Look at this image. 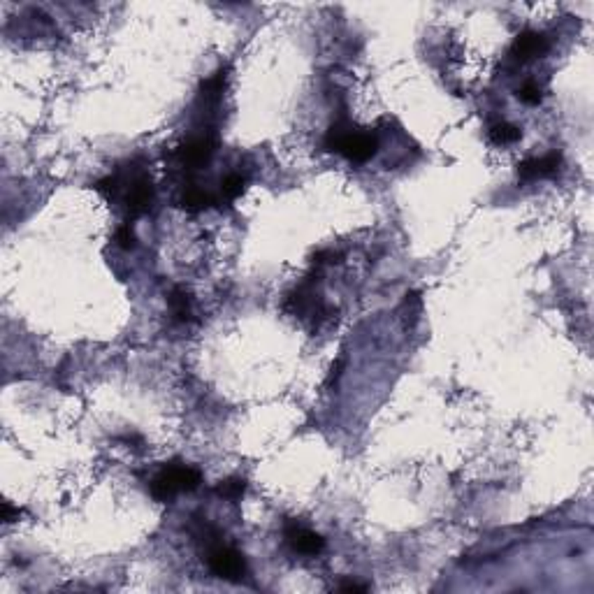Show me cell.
<instances>
[{
  "label": "cell",
  "instance_id": "1",
  "mask_svg": "<svg viewBox=\"0 0 594 594\" xmlns=\"http://www.w3.org/2000/svg\"><path fill=\"white\" fill-rule=\"evenodd\" d=\"M323 147L327 151H337V154L348 158L351 163H367L369 158L376 154L378 140H376V135L353 131L346 121H339V124H334L330 131H327Z\"/></svg>",
  "mask_w": 594,
  "mask_h": 594
},
{
  "label": "cell",
  "instance_id": "2",
  "mask_svg": "<svg viewBox=\"0 0 594 594\" xmlns=\"http://www.w3.org/2000/svg\"><path fill=\"white\" fill-rule=\"evenodd\" d=\"M202 476L200 471L186 464H170V467L161 469L151 481V494L158 501H170L177 497L179 492H190L200 485Z\"/></svg>",
  "mask_w": 594,
  "mask_h": 594
},
{
  "label": "cell",
  "instance_id": "3",
  "mask_svg": "<svg viewBox=\"0 0 594 594\" xmlns=\"http://www.w3.org/2000/svg\"><path fill=\"white\" fill-rule=\"evenodd\" d=\"M207 565L211 569V574H216L218 578H225V581H239V578L246 576V562H244V555L230 546H214L211 548Z\"/></svg>",
  "mask_w": 594,
  "mask_h": 594
},
{
  "label": "cell",
  "instance_id": "4",
  "mask_svg": "<svg viewBox=\"0 0 594 594\" xmlns=\"http://www.w3.org/2000/svg\"><path fill=\"white\" fill-rule=\"evenodd\" d=\"M216 151V140L211 135H197V137H190L186 144H181L179 147V158L184 165L190 167H200L204 163H209V158L214 156Z\"/></svg>",
  "mask_w": 594,
  "mask_h": 594
},
{
  "label": "cell",
  "instance_id": "5",
  "mask_svg": "<svg viewBox=\"0 0 594 594\" xmlns=\"http://www.w3.org/2000/svg\"><path fill=\"white\" fill-rule=\"evenodd\" d=\"M562 165V154L553 151L548 156L541 158H529V161H522L517 165V174H520L522 181H534V179H548L555 177Z\"/></svg>",
  "mask_w": 594,
  "mask_h": 594
},
{
  "label": "cell",
  "instance_id": "6",
  "mask_svg": "<svg viewBox=\"0 0 594 594\" xmlns=\"http://www.w3.org/2000/svg\"><path fill=\"white\" fill-rule=\"evenodd\" d=\"M548 47H550V44H548V40L541 33H536V30H524V33L515 37L513 47H511V56L515 60H520V63H524V60L543 56Z\"/></svg>",
  "mask_w": 594,
  "mask_h": 594
},
{
  "label": "cell",
  "instance_id": "7",
  "mask_svg": "<svg viewBox=\"0 0 594 594\" xmlns=\"http://www.w3.org/2000/svg\"><path fill=\"white\" fill-rule=\"evenodd\" d=\"M286 541L291 543V548L295 553H302V555H316L325 548V541H323L321 534L304 529L295 522H291L286 527Z\"/></svg>",
  "mask_w": 594,
  "mask_h": 594
},
{
  "label": "cell",
  "instance_id": "8",
  "mask_svg": "<svg viewBox=\"0 0 594 594\" xmlns=\"http://www.w3.org/2000/svg\"><path fill=\"white\" fill-rule=\"evenodd\" d=\"M151 202H154V186H151L149 177L140 174V177L133 179L131 188H128V195H126L128 211H131L133 216H140L151 207Z\"/></svg>",
  "mask_w": 594,
  "mask_h": 594
},
{
  "label": "cell",
  "instance_id": "9",
  "mask_svg": "<svg viewBox=\"0 0 594 594\" xmlns=\"http://www.w3.org/2000/svg\"><path fill=\"white\" fill-rule=\"evenodd\" d=\"M223 88H225V72L218 70L216 74H211L209 79L202 81L200 86V100L204 105H218L220 95H223Z\"/></svg>",
  "mask_w": 594,
  "mask_h": 594
},
{
  "label": "cell",
  "instance_id": "10",
  "mask_svg": "<svg viewBox=\"0 0 594 594\" xmlns=\"http://www.w3.org/2000/svg\"><path fill=\"white\" fill-rule=\"evenodd\" d=\"M209 204H216V197L204 193V190H200V188H188V190H184V195H181V207H186L188 211L207 209Z\"/></svg>",
  "mask_w": 594,
  "mask_h": 594
},
{
  "label": "cell",
  "instance_id": "11",
  "mask_svg": "<svg viewBox=\"0 0 594 594\" xmlns=\"http://www.w3.org/2000/svg\"><path fill=\"white\" fill-rule=\"evenodd\" d=\"M244 492H246V483L242 478H227V481H220L216 485V494L220 499L230 501V504H237L244 497Z\"/></svg>",
  "mask_w": 594,
  "mask_h": 594
},
{
  "label": "cell",
  "instance_id": "12",
  "mask_svg": "<svg viewBox=\"0 0 594 594\" xmlns=\"http://www.w3.org/2000/svg\"><path fill=\"white\" fill-rule=\"evenodd\" d=\"M244 188H246V179L239 177V174H230V177H225L223 184H220V197L216 200V204L237 200V197L244 193Z\"/></svg>",
  "mask_w": 594,
  "mask_h": 594
},
{
  "label": "cell",
  "instance_id": "13",
  "mask_svg": "<svg viewBox=\"0 0 594 594\" xmlns=\"http://www.w3.org/2000/svg\"><path fill=\"white\" fill-rule=\"evenodd\" d=\"M170 309L177 321H190V297L181 288H174L170 293Z\"/></svg>",
  "mask_w": 594,
  "mask_h": 594
},
{
  "label": "cell",
  "instance_id": "14",
  "mask_svg": "<svg viewBox=\"0 0 594 594\" xmlns=\"http://www.w3.org/2000/svg\"><path fill=\"white\" fill-rule=\"evenodd\" d=\"M520 137H522L520 128L513 126V124H504V121H501V124H494L490 128V140L494 144H513V142L520 140Z\"/></svg>",
  "mask_w": 594,
  "mask_h": 594
},
{
  "label": "cell",
  "instance_id": "15",
  "mask_svg": "<svg viewBox=\"0 0 594 594\" xmlns=\"http://www.w3.org/2000/svg\"><path fill=\"white\" fill-rule=\"evenodd\" d=\"M517 98L524 103V105H539L541 103V88L536 86L534 81H527V84H522L520 88H517Z\"/></svg>",
  "mask_w": 594,
  "mask_h": 594
},
{
  "label": "cell",
  "instance_id": "16",
  "mask_svg": "<svg viewBox=\"0 0 594 594\" xmlns=\"http://www.w3.org/2000/svg\"><path fill=\"white\" fill-rule=\"evenodd\" d=\"M117 244L121 249H133L135 246V232L131 230V225H121L117 230Z\"/></svg>",
  "mask_w": 594,
  "mask_h": 594
},
{
  "label": "cell",
  "instance_id": "17",
  "mask_svg": "<svg viewBox=\"0 0 594 594\" xmlns=\"http://www.w3.org/2000/svg\"><path fill=\"white\" fill-rule=\"evenodd\" d=\"M19 508H14L10 501H3V506H0V517H3V522H14V517H19Z\"/></svg>",
  "mask_w": 594,
  "mask_h": 594
},
{
  "label": "cell",
  "instance_id": "18",
  "mask_svg": "<svg viewBox=\"0 0 594 594\" xmlns=\"http://www.w3.org/2000/svg\"><path fill=\"white\" fill-rule=\"evenodd\" d=\"M339 590L344 592H367V585H357V583H344Z\"/></svg>",
  "mask_w": 594,
  "mask_h": 594
}]
</instances>
